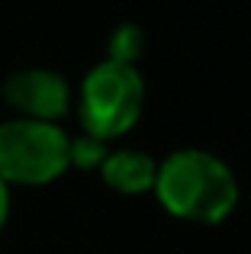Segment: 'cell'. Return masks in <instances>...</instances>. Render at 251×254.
I'll list each match as a JSON object with an SVG mask.
<instances>
[{
    "label": "cell",
    "mask_w": 251,
    "mask_h": 254,
    "mask_svg": "<svg viewBox=\"0 0 251 254\" xmlns=\"http://www.w3.org/2000/svg\"><path fill=\"white\" fill-rule=\"evenodd\" d=\"M100 177L110 190L135 196V193H148L155 190V177H158V161L145 151H110L107 161L100 164Z\"/></svg>",
    "instance_id": "cell-5"
},
{
    "label": "cell",
    "mask_w": 251,
    "mask_h": 254,
    "mask_svg": "<svg viewBox=\"0 0 251 254\" xmlns=\"http://www.w3.org/2000/svg\"><path fill=\"white\" fill-rule=\"evenodd\" d=\"M155 193L171 216L196 225H216L239 206V180L232 168L203 148L174 151L158 164Z\"/></svg>",
    "instance_id": "cell-1"
},
{
    "label": "cell",
    "mask_w": 251,
    "mask_h": 254,
    "mask_svg": "<svg viewBox=\"0 0 251 254\" xmlns=\"http://www.w3.org/2000/svg\"><path fill=\"white\" fill-rule=\"evenodd\" d=\"M68 168V135L55 123H36V119L0 123V180L6 187L52 184Z\"/></svg>",
    "instance_id": "cell-3"
},
{
    "label": "cell",
    "mask_w": 251,
    "mask_h": 254,
    "mask_svg": "<svg viewBox=\"0 0 251 254\" xmlns=\"http://www.w3.org/2000/svg\"><path fill=\"white\" fill-rule=\"evenodd\" d=\"M3 100L19 113V119L55 123L68 113L71 90L58 71L49 68H23L3 81Z\"/></svg>",
    "instance_id": "cell-4"
},
{
    "label": "cell",
    "mask_w": 251,
    "mask_h": 254,
    "mask_svg": "<svg viewBox=\"0 0 251 254\" xmlns=\"http://www.w3.org/2000/svg\"><path fill=\"white\" fill-rule=\"evenodd\" d=\"M107 142L94 135H77V138H68V164L71 168H81V171H90V168H100L107 161Z\"/></svg>",
    "instance_id": "cell-7"
},
{
    "label": "cell",
    "mask_w": 251,
    "mask_h": 254,
    "mask_svg": "<svg viewBox=\"0 0 251 254\" xmlns=\"http://www.w3.org/2000/svg\"><path fill=\"white\" fill-rule=\"evenodd\" d=\"M145 106V81L138 68L100 62L81 81V126L87 135L116 138L138 123Z\"/></svg>",
    "instance_id": "cell-2"
},
{
    "label": "cell",
    "mask_w": 251,
    "mask_h": 254,
    "mask_svg": "<svg viewBox=\"0 0 251 254\" xmlns=\"http://www.w3.org/2000/svg\"><path fill=\"white\" fill-rule=\"evenodd\" d=\"M6 219H10V187L0 180V232H3Z\"/></svg>",
    "instance_id": "cell-8"
},
{
    "label": "cell",
    "mask_w": 251,
    "mask_h": 254,
    "mask_svg": "<svg viewBox=\"0 0 251 254\" xmlns=\"http://www.w3.org/2000/svg\"><path fill=\"white\" fill-rule=\"evenodd\" d=\"M145 52V29L135 23H123L110 32L107 39V62H116V64H132L142 58Z\"/></svg>",
    "instance_id": "cell-6"
}]
</instances>
